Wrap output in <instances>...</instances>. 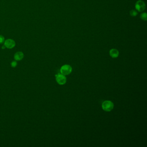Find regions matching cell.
I'll use <instances>...</instances> for the list:
<instances>
[{
  "mask_svg": "<svg viewBox=\"0 0 147 147\" xmlns=\"http://www.w3.org/2000/svg\"><path fill=\"white\" fill-rule=\"evenodd\" d=\"M114 105L113 102L110 101H106L103 103L102 107L103 109L106 111H110L113 108Z\"/></svg>",
  "mask_w": 147,
  "mask_h": 147,
  "instance_id": "6da1fadb",
  "label": "cell"
},
{
  "mask_svg": "<svg viewBox=\"0 0 147 147\" xmlns=\"http://www.w3.org/2000/svg\"><path fill=\"white\" fill-rule=\"evenodd\" d=\"M72 68L70 66L65 65L62 66L61 69V74L64 75H68L72 72Z\"/></svg>",
  "mask_w": 147,
  "mask_h": 147,
  "instance_id": "7a4b0ae2",
  "label": "cell"
},
{
  "mask_svg": "<svg viewBox=\"0 0 147 147\" xmlns=\"http://www.w3.org/2000/svg\"><path fill=\"white\" fill-rule=\"evenodd\" d=\"M56 76V81L59 84L63 85L66 83L67 79L65 75L62 74H58Z\"/></svg>",
  "mask_w": 147,
  "mask_h": 147,
  "instance_id": "3957f363",
  "label": "cell"
},
{
  "mask_svg": "<svg viewBox=\"0 0 147 147\" xmlns=\"http://www.w3.org/2000/svg\"><path fill=\"white\" fill-rule=\"evenodd\" d=\"M135 7L136 10L139 12H142L145 8V3L142 0H138L136 4Z\"/></svg>",
  "mask_w": 147,
  "mask_h": 147,
  "instance_id": "277c9868",
  "label": "cell"
},
{
  "mask_svg": "<svg viewBox=\"0 0 147 147\" xmlns=\"http://www.w3.org/2000/svg\"><path fill=\"white\" fill-rule=\"evenodd\" d=\"M15 45V42L12 39H7L5 42V47L9 49H11L14 48Z\"/></svg>",
  "mask_w": 147,
  "mask_h": 147,
  "instance_id": "5b68a950",
  "label": "cell"
},
{
  "mask_svg": "<svg viewBox=\"0 0 147 147\" xmlns=\"http://www.w3.org/2000/svg\"><path fill=\"white\" fill-rule=\"evenodd\" d=\"M24 57V54L21 51H18L16 53L14 56V58L16 61H20L22 60L23 58Z\"/></svg>",
  "mask_w": 147,
  "mask_h": 147,
  "instance_id": "8992f818",
  "label": "cell"
},
{
  "mask_svg": "<svg viewBox=\"0 0 147 147\" xmlns=\"http://www.w3.org/2000/svg\"><path fill=\"white\" fill-rule=\"evenodd\" d=\"M110 54L113 58H117L119 56V51L116 49H112L110 51Z\"/></svg>",
  "mask_w": 147,
  "mask_h": 147,
  "instance_id": "52a82bcc",
  "label": "cell"
},
{
  "mask_svg": "<svg viewBox=\"0 0 147 147\" xmlns=\"http://www.w3.org/2000/svg\"><path fill=\"white\" fill-rule=\"evenodd\" d=\"M140 18L143 20H144V21H146L147 20V13H141V14Z\"/></svg>",
  "mask_w": 147,
  "mask_h": 147,
  "instance_id": "ba28073f",
  "label": "cell"
},
{
  "mask_svg": "<svg viewBox=\"0 0 147 147\" xmlns=\"http://www.w3.org/2000/svg\"><path fill=\"white\" fill-rule=\"evenodd\" d=\"M130 14L132 17H135L138 14V13L136 11L132 10L130 12Z\"/></svg>",
  "mask_w": 147,
  "mask_h": 147,
  "instance_id": "9c48e42d",
  "label": "cell"
},
{
  "mask_svg": "<svg viewBox=\"0 0 147 147\" xmlns=\"http://www.w3.org/2000/svg\"><path fill=\"white\" fill-rule=\"evenodd\" d=\"M17 62L16 61H13L12 62V63H11V67H13V68H15V67H16L17 66Z\"/></svg>",
  "mask_w": 147,
  "mask_h": 147,
  "instance_id": "30bf717a",
  "label": "cell"
},
{
  "mask_svg": "<svg viewBox=\"0 0 147 147\" xmlns=\"http://www.w3.org/2000/svg\"><path fill=\"white\" fill-rule=\"evenodd\" d=\"M5 41V38L2 35H0V44H2Z\"/></svg>",
  "mask_w": 147,
  "mask_h": 147,
  "instance_id": "8fae6325",
  "label": "cell"
},
{
  "mask_svg": "<svg viewBox=\"0 0 147 147\" xmlns=\"http://www.w3.org/2000/svg\"><path fill=\"white\" fill-rule=\"evenodd\" d=\"M5 48H6V47H5V45L3 46L2 49H5Z\"/></svg>",
  "mask_w": 147,
  "mask_h": 147,
  "instance_id": "7c38bea8",
  "label": "cell"
}]
</instances>
